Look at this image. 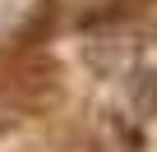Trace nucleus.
Returning a JSON list of instances; mask_svg holds the SVG:
<instances>
[{
  "label": "nucleus",
  "instance_id": "1",
  "mask_svg": "<svg viewBox=\"0 0 157 152\" xmlns=\"http://www.w3.org/2000/svg\"><path fill=\"white\" fill-rule=\"evenodd\" d=\"M139 111H157V74H143V83H139Z\"/></svg>",
  "mask_w": 157,
  "mask_h": 152
}]
</instances>
